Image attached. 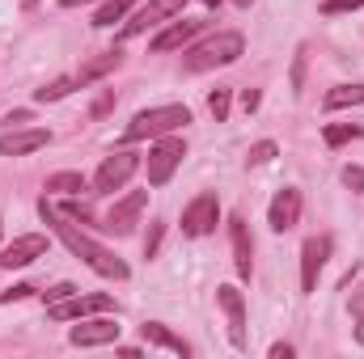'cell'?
<instances>
[{
  "label": "cell",
  "mask_w": 364,
  "mask_h": 359,
  "mask_svg": "<svg viewBox=\"0 0 364 359\" xmlns=\"http://www.w3.org/2000/svg\"><path fill=\"white\" fill-rule=\"evenodd\" d=\"M144 203H149V194H144V190H136V194L119 199V203H114V207L102 216V224H97V228H106V233H114V237H127V233H136Z\"/></svg>",
  "instance_id": "ba28073f"
},
{
  "label": "cell",
  "mask_w": 364,
  "mask_h": 359,
  "mask_svg": "<svg viewBox=\"0 0 364 359\" xmlns=\"http://www.w3.org/2000/svg\"><path fill=\"white\" fill-rule=\"evenodd\" d=\"M140 338L153 343V347H166V351H174V355H191V347L182 343L174 330H166L161 321H144V326H140Z\"/></svg>",
  "instance_id": "e0dca14e"
},
{
  "label": "cell",
  "mask_w": 364,
  "mask_h": 359,
  "mask_svg": "<svg viewBox=\"0 0 364 359\" xmlns=\"http://www.w3.org/2000/svg\"><path fill=\"white\" fill-rule=\"evenodd\" d=\"M123 64V55L119 51H106V55H97V60H90L85 68H81V77H77V85H90V81H97V77H106V72H114Z\"/></svg>",
  "instance_id": "d6986e66"
},
{
  "label": "cell",
  "mask_w": 364,
  "mask_h": 359,
  "mask_svg": "<svg viewBox=\"0 0 364 359\" xmlns=\"http://www.w3.org/2000/svg\"><path fill=\"white\" fill-rule=\"evenodd\" d=\"M191 123V110L186 106H153V110H140L127 127H123V140L136 144V140H161L170 131H178Z\"/></svg>",
  "instance_id": "3957f363"
},
{
  "label": "cell",
  "mask_w": 364,
  "mask_h": 359,
  "mask_svg": "<svg viewBox=\"0 0 364 359\" xmlns=\"http://www.w3.org/2000/svg\"><path fill=\"white\" fill-rule=\"evenodd\" d=\"M73 292H77L73 283H60V287H51V292H43V300H47V304H55V300H64V296H73Z\"/></svg>",
  "instance_id": "836d02e7"
},
{
  "label": "cell",
  "mask_w": 364,
  "mask_h": 359,
  "mask_svg": "<svg viewBox=\"0 0 364 359\" xmlns=\"http://www.w3.org/2000/svg\"><path fill=\"white\" fill-rule=\"evenodd\" d=\"M259 101H263V97H259V89H246V93H242V106H246V114H250V110H259Z\"/></svg>",
  "instance_id": "e575fe53"
},
{
  "label": "cell",
  "mask_w": 364,
  "mask_h": 359,
  "mask_svg": "<svg viewBox=\"0 0 364 359\" xmlns=\"http://www.w3.org/2000/svg\"><path fill=\"white\" fill-rule=\"evenodd\" d=\"M157 245H161V224H153V233L144 237V258H153V254H157Z\"/></svg>",
  "instance_id": "d6a6232c"
},
{
  "label": "cell",
  "mask_w": 364,
  "mask_h": 359,
  "mask_svg": "<svg viewBox=\"0 0 364 359\" xmlns=\"http://www.w3.org/2000/svg\"><path fill=\"white\" fill-rule=\"evenodd\" d=\"M343 186H352L356 194H364V170L360 165H348V170H343Z\"/></svg>",
  "instance_id": "f546056e"
},
{
  "label": "cell",
  "mask_w": 364,
  "mask_h": 359,
  "mask_svg": "<svg viewBox=\"0 0 364 359\" xmlns=\"http://www.w3.org/2000/svg\"><path fill=\"white\" fill-rule=\"evenodd\" d=\"M110 106H114V89H102V97L93 101V118H102V114H110Z\"/></svg>",
  "instance_id": "1f68e13d"
},
{
  "label": "cell",
  "mask_w": 364,
  "mask_h": 359,
  "mask_svg": "<svg viewBox=\"0 0 364 359\" xmlns=\"http://www.w3.org/2000/svg\"><path fill=\"white\" fill-rule=\"evenodd\" d=\"M60 4H64V9H73V4H85V0H60Z\"/></svg>",
  "instance_id": "8d00e7d4"
},
{
  "label": "cell",
  "mask_w": 364,
  "mask_h": 359,
  "mask_svg": "<svg viewBox=\"0 0 364 359\" xmlns=\"http://www.w3.org/2000/svg\"><path fill=\"white\" fill-rule=\"evenodd\" d=\"M216 300H220V309H225V317H229V338H233V347H246V300H242V292H237L233 283H225V287H216Z\"/></svg>",
  "instance_id": "7c38bea8"
},
{
  "label": "cell",
  "mask_w": 364,
  "mask_h": 359,
  "mask_svg": "<svg viewBox=\"0 0 364 359\" xmlns=\"http://www.w3.org/2000/svg\"><path fill=\"white\" fill-rule=\"evenodd\" d=\"M216 224H220V199H216L212 190L195 194V199L182 207V233H186V237H208Z\"/></svg>",
  "instance_id": "8992f818"
},
{
  "label": "cell",
  "mask_w": 364,
  "mask_h": 359,
  "mask_svg": "<svg viewBox=\"0 0 364 359\" xmlns=\"http://www.w3.org/2000/svg\"><path fill=\"white\" fill-rule=\"evenodd\" d=\"M51 144V131L34 127V131H4L0 136V157H26V153H38Z\"/></svg>",
  "instance_id": "2e32d148"
},
{
  "label": "cell",
  "mask_w": 364,
  "mask_h": 359,
  "mask_svg": "<svg viewBox=\"0 0 364 359\" xmlns=\"http://www.w3.org/2000/svg\"><path fill=\"white\" fill-rule=\"evenodd\" d=\"M305 85V47H296V60H292V89L301 93Z\"/></svg>",
  "instance_id": "83f0119b"
},
{
  "label": "cell",
  "mask_w": 364,
  "mask_h": 359,
  "mask_svg": "<svg viewBox=\"0 0 364 359\" xmlns=\"http://www.w3.org/2000/svg\"><path fill=\"white\" fill-rule=\"evenodd\" d=\"M203 4H220V0H203Z\"/></svg>",
  "instance_id": "f35d334b"
},
{
  "label": "cell",
  "mask_w": 364,
  "mask_h": 359,
  "mask_svg": "<svg viewBox=\"0 0 364 359\" xmlns=\"http://www.w3.org/2000/svg\"><path fill=\"white\" fill-rule=\"evenodd\" d=\"M272 157H275V144H272V140H259V144L246 153V165H267Z\"/></svg>",
  "instance_id": "484cf974"
},
{
  "label": "cell",
  "mask_w": 364,
  "mask_h": 359,
  "mask_svg": "<svg viewBox=\"0 0 364 359\" xmlns=\"http://www.w3.org/2000/svg\"><path fill=\"white\" fill-rule=\"evenodd\" d=\"M242 51H246V38H242L237 30H220V34L195 43V47L182 55V68H186V72H212V68H225V64L242 60Z\"/></svg>",
  "instance_id": "7a4b0ae2"
},
{
  "label": "cell",
  "mask_w": 364,
  "mask_h": 359,
  "mask_svg": "<svg viewBox=\"0 0 364 359\" xmlns=\"http://www.w3.org/2000/svg\"><path fill=\"white\" fill-rule=\"evenodd\" d=\"M208 110H212V118H216V123H225V118H229V89L212 93V97H208Z\"/></svg>",
  "instance_id": "d4e9b609"
},
{
  "label": "cell",
  "mask_w": 364,
  "mask_h": 359,
  "mask_svg": "<svg viewBox=\"0 0 364 359\" xmlns=\"http://www.w3.org/2000/svg\"><path fill=\"white\" fill-rule=\"evenodd\" d=\"M38 216L55 228V237L68 245V254H77V258H81L90 270H97L102 279H127V275H132L127 263H123L114 250H106L102 241H93L90 233H81V228L73 224V216H68V211H60V207H51V203L43 199V203H38Z\"/></svg>",
  "instance_id": "6da1fadb"
},
{
  "label": "cell",
  "mask_w": 364,
  "mask_h": 359,
  "mask_svg": "<svg viewBox=\"0 0 364 359\" xmlns=\"http://www.w3.org/2000/svg\"><path fill=\"white\" fill-rule=\"evenodd\" d=\"M296 220H301V190L284 186L272 199V207H267V224H272L275 233H288V228H296Z\"/></svg>",
  "instance_id": "4fadbf2b"
},
{
  "label": "cell",
  "mask_w": 364,
  "mask_h": 359,
  "mask_svg": "<svg viewBox=\"0 0 364 359\" xmlns=\"http://www.w3.org/2000/svg\"><path fill=\"white\" fill-rule=\"evenodd\" d=\"M73 89H77V77H60V81L43 85V89L34 93V97H38V101H60V97H68Z\"/></svg>",
  "instance_id": "7402d4cb"
},
{
  "label": "cell",
  "mask_w": 364,
  "mask_h": 359,
  "mask_svg": "<svg viewBox=\"0 0 364 359\" xmlns=\"http://www.w3.org/2000/svg\"><path fill=\"white\" fill-rule=\"evenodd\" d=\"M132 4H136V0H106V4H102V9L93 13V26H97V30H106V26H114V21H123Z\"/></svg>",
  "instance_id": "44dd1931"
},
{
  "label": "cell",
  "mask_w": 364,
  "mask_h": 359,
  "mask_svg": "<svg viewBox=\"0 0 364 359\" xmlns=\"http://www.w3.org/2000/svg\"><path fill=\"white\" fill-rule=\"evenodd\" d=\"M119 321H110V317H97V321H81V326H73L68 330V343L73 347H114L119 343Z\"/></svg>",
  "instance_id": "30bf717a"
},
{
  "label": "cell",
  "mask_w": 364,
  "mask_h": 359,
  "mask_svg": "<svg viewBox=\"0 0 364 359\" xmlns=\"http://www.w3.org/2000/svg\"><path fill=\"white\" fill-rule=\"evenodd\" d=\"M229 241H233V267L242 279H250L255 270V241H250V228L242 216H229Z\"/></svg>",
  "instance_id": "5bb4252c"
},
{
  "label": "cell",
  "mask_w": 364,
  "mask_h": 359,
  "mask_svg": "<svg viewBox=\"0 0 364 359\" xmlns=\"http://www.w3.org/2000/svg\"><path fill=\"white\" fill-rule=\"evenodd\" d=\"M326 110H343V106H364V85H335L322 97Z\"/></svg>",
  "instance_id": "ffe728a7"
},
{
  "label": "cell",
  "mask_w": 364,
  "mask_h": 359,
  "mask_svg": "<svg viewBox=\"0 0 364 359\" xmlns=\"http://www.w3.org/2000/svg\"><path fill=\"white\" fill-rule=\"evenodd\" d=\"M110 309H114V296H106V292H97V296H81V292H73V296L47 304V317H51V321H77V317L110 313Z\"/></svg>",
  "instance_id": "52a82bcc"
},
{
  "label": "cell",
  "mask_w": 364,
  "mask_h": 359,
  "mask_svg": "<svg viewBox=\"0 0 364 359\" xmlns=\"http://www.w3.org/2000/svg\"><path fill=\"white\" fill-rule=\"evenodd\" d=\"M182 157H186V144H182L178 136H174V131L161 136V140L149 148V186H166V182L174 178V170L182 165Z\"/></svg>",
  "instance_id": "277c9868"
},
{
  "label": "cell",
  "mask_w": 364,
  "mask_h": 359,
  "mask_svg": "<svg viewBox=\"0 0 364 359\" xmlns=\"http://www.w3.org/2000/svg\"><path fill=\"white\" fill-rule=\"evenodd\" d=\"M364 127H352V123H343V127H326L322 131V140L331 144V148H339V144H348V140H360Z\"/></svg>",
  "instance_id": "cb8c5ba5"
},
{
  "label": "cell",
  "mask_w": 364,
  "mask_h": 359,
  "mask_svg": "<svg viewBox=\"0 0 364 359\" xmlns=\"http://www.w3.org/2000/svg\"><path fill=\"white\" fill-rule=\"evenodd\" d=\"M182 4H186V0H149V4H144V9H140V13H136L127 26H123V34L132 38V34H140V30H149V26L166 21V17H178Z\"/></svg>",
  "instance_id": "9a60e30c"
},
{
  "label": "cell",
  "mask_w": 364,
  "mask_h": 359,
  "mask_svg": "<svg viewBox=\"0 0 364 359\" xmlns=\"http://www.w3.org/2000/svg\"><path fill=\"white\" fill-rule=\"evenodd\" d=\"M331 250H335L331 237H309V241L301 245V292H318V275L326 267Z\"/></svg>",
  "instance_id": "9c48e42d"
},
{
  "label": "cell",
  "mask_w": 364,
  "mask_h": 359,
  "mask_svg": "<svg viewBox=\"0 0 364 359\" xmlns=\"http://www.w3.org/2000/svg\"><path fill=\"white\" fill-rule=\"evenodd\" d=\"M199 26H203V21H174V26H170V30H161L149 47H153V51H174V47L191 43V38L199 34Z\"/></svg>",
  "instance_id": "ac0fdd59"
},
{
  "label": "cell",
  "mask_w": 364,
  "mask_h": 359,
  "mask_svg": "<svg viewBox=\"0 0 364 359\" xmlns=\"http://www.w3.org/2000/svg\"><path fill=\"white\" fill-rule=\"evenodd\" d=\"M233 4H242V9H246V4H255V0H233Z\"/></svg>",
  "instance_id": "74e56055"
},
{
  "label": "cell",
  "mask_w": 364,
  "mask_h": 359,
  "mask_svg": "<svg viewBox=\"0 0 364 359\" xmlns=\"http://www.w3.org/2000/svg\"><path fill=\"white\" fill-rule=\"evenodd\" d=\"M26 296H34V287H30V283H17V287H9V292H0V304H13V300H26Z\"/></svg>",
  "instance_id": "4dcf8cb0"
},
{
  "label": "cell",
  "mask_w": 364,
  "mask_h": 359,
  "mask_svg": "<svg viewBox=\"0 0 364 359\" xmlns=\"http://www.w3.org/2000/svg\"><path fill=\"white\" fill-rule=\"evenodd\" d=\"M136 170H140V157L136 153H110L97 165V174H93V190L97 194H114V190H123L127 182L136 178Z\"/></svg>",
  "instance_id": "5b68a950"
},
{
  "label": "cell",
  "mask_w": 364,
  "mask_h": 359,
  "mask_svg": "<svg viewBox=\"0 0 364 359\" xmlns=\"http://www.w3.org/2000/svg\"><path fill=\"white\" fill-rule=\"evenodd\" d=\"M47 190H55V194H77V190H85V178H81V174H51V178H47Z\"/></svg>",
  "instance_id": "603a6c76"
},
{
  "label": "cell",
  "mask_w": 364,
  "mask_h": 359,
  "mask_svg": "<svg viewBox=\"0 0 364 359\" xmlns=\"http://www.w3.org/2000/svg\"><path fill=\"white\" fill-rule=\"evenodd\" d=\"M352 9H364V0H326L322 4V13H331V17L335 13H352Z\"/></svg>",
  "instance_id": "f1b7e54d"
},
{
  "label": "cell",
  "mask_w": 364,
  "mask_h": 359,
  "mask_svg": "<svg viewBox=\"0 0 364 359\" xmlns=\"http://www.w3.org/2000/svg\"><path fill=\"white\" fill-rule=\"evenodd\" d=\"M47 254V237L43 233H26V237H17L13 245H4L0 250V270H17V267H30L34 258H43Z\"/></svg>",
  "instance_id": "8fae6325"
},
{
  "label": "cell",
  "mask_w": 364,
  "mask_h": 359,
  "mask_svg": "<svg viewBox=\"0 0 364 359\" xmlns=\"http://www.w3.org/2000/svg\"><path fill=\"white\" fill-rule=\"evenodd\" d=\"M352 317H356V343L364 347V287L352 292Z\"/></svg>",
  "instance_id": "4316f807"
},
{
  "label": "cell",
  "mask_w": 364,
  "mask_h": 359,
  "mask_svg": "<svg viewBox=\"0 0 364 359\" xmlns=\"http://www.w3.org/2000/svg\"><path fill=\"white\" fill-rule=\"evenodd\" d=\"M272 359H292V347H288V343H275V347H272Z\"/></svg>",
  "instance_id": "d590c367"
}]
</instances>
